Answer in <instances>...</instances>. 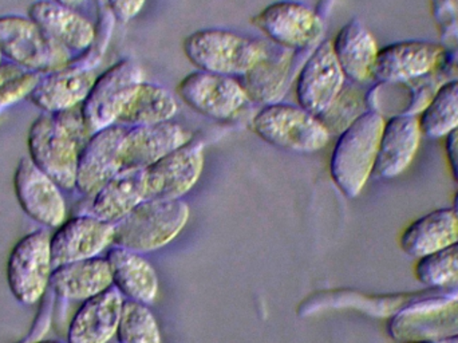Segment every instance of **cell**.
I'll use <instances>...</instances> for the list:
<instances>
[{
	"label": "cell",
	"instance_id": "cell-1",
	"mask_svg": "<svg viewBox=\"0 0 458 343\" xmlns=\"http://www.w3.org/2000/svg\"><path fill=\"white\" fill-rule=\"evenodd\" d=\"M90 137L81 107L61 113H42L30 126V159L62 189L72 191L81 152Z\"/></svg>",
	"mask_w": 458,
	"mask_h": 343
},
{
	"label": "cell",
	"instance_id": "cell-2",
	"mask_svg": "<svg viewBox=\"0 0 458 343\" xmlns=\"http://www.w3.org/2000/svg\"><path fill=\"white\" fill-rule=\"evenodd\" d=\"M384 125L381 113L366 110L339 134L331 153L330 176L344 196H360L373 175Z\"/></svg>",
	"mask_w": 458,
	"mask_h": 343
},
{
	"label": "cell",
	"instance_id": "cell-3",
	"mask_svg": "<svg viewBox=\"0 0 458 343\" xmlns=\"http://www.w3.org/2000/svg\"><path fill=\"white\" fill-rule=\"evenodd\" d=\"M268 42L223 29L198 30L182 43L185 56L198 70L242 77L267 56Z\"/></svg>",
	"mask_w": 458,
	"mask_h": 343
},
{
	"label": "cell",
	"instance_id": "cell-4",
	"mask_svg": "<svg viewBox=\"0 0 458 343\" xmlns=\"http://www.w3.org/2000/svg\"><path fill=\"white\" fill-rule=\"evenodd\" d=\"M190 205L182 199L145 200L115 224L113 245L145 253L168 245L190 220Z\"/></svg>",
	"mask_w": 458,
	"mask_h": 343
},
{
	"label": "cell",
	"instance_id": "cell-5",
	"mask_svg": "<svg viewBox=\"0 0 458 343\" xmlns=\"http://www.w3.org/2000/svg\"><path fill=\"white\" fill-rule=\"evenodd\" d=\"M252 131L267 144L295 153L319 152L331 137L319 117L282 102L264 105L253 117Z\"/></svg>",
	"mask_w": 458,
	"mask_h": 343
},
{
	"label": "cell",
	"instance_id": "cell-6",
	"mask_svg": "<svg viewBox=\"0 0 458 343\" xmlns=\"http://www.w3.org/2000/svg\"><path fill=\"white\" fill-rule=\"evenodd\" d=\"M0 48L5 59L40 75L66 69L74 59L29 16H0Z\"/></svg>",
	"mask_w": 458,
	"mask_h": 343
},
{
	"label": "cell",
	"instance_id": "cell-7",
	"mask_svg": "<svg viewBox=\"0 0 458 343\" xmlns=\"http://www.w3.org/2000/svg\"><path fill=\"white\" fill-rule=\"evenodd\" d=\"M144 82V72L136 61L121 59L97 75L90 93L81 105V113L91 134L115 125L126 105Z\"/></svg>",
	"mask_w": 458,
	"mask_h": 343
},
{
	"label": "cell",
	"instance_id": "cell-8",
	"mask_svg": "<svg viewBox=\"0 0 458 343\" xmlns=\"http://www.w3.org/2000/svg\"><path fill=\"white\" fill-rule=\"evenodd\" d=\"M386 330L398 343H424L456 336L458 299L452 294H433L393 314Z\"/></svg>",
	"mask_w": 458,
	"mask_h": 343
},
{
	"label": "cell",
	"instance_id": "cell-9",
	"mask_svg": "<svg viewBox=\"0 0 458 343\" xmlns=\"http://www.w3.org/2000/svg\"><path fill=\"white\" fill-rule=\"evenodd\" d=\"M50 239L45 229L30 232L13 245L8 256V287L21 304H37L50 286L54 270Z\"/></svg>",
	"mask_w": 458,
	"mask_h": 343
},
{
	"label": "cell",
	"instance_id": "cell-10",
	"mask_svg": "<svg viewBox=\"0 0 458 343\" xmlns=\"http://www.w3.org/2000/svg\"><path fill=\"white\" fill-rule=\"evenodd\" d=\"M250 23L275 45L293 51L312 47L325 31V23L317 11L293 0L267 5L250 19Z\"/></svg>",
	"mask_w": 458,
	"mask_h": 343
},
{
	"label": "cell",
	"instance_id": "cell-11",
	"mask_svg": "<svg viewBox=\"0 0 458 343\" xmlns=\"http://www.w3.org/2000/svg\"><path fill=\"white\" fill-rule=\"evenodd\" d=\"M177 96L199 115L219 121L233 118L250 101L244 86L236 78L203 70L182 78Z\"/></svg>",
	"mask_w": 458,
	"mask_h": 343
},
{
	"label": "cell",
	"instance_id": "cell-12",
	"mask_svg": "<svg viewBox=\"0 0 458 343\" xmlns=\"http://www.w3.org/2000/svg\"><path fill=\"white\" fill-rule=\"evenodd\" d=\"M346 77L336 61L331 40H323L310 53L295 83L299 107L319 117L344 90Z\"/></svg>",
	"mask_w": 458,
	"mask_h": 343
},
{
	"label": "cell",
	"instance_id": "cell-13",
	"mask_svg": "<svg viewBox=\"0 0 458 343\" xmlns=\"http://www.w3.org/2000/svg\"><path fill=\"white\" fill-rule=\"evenodd\" d=\"M204 168V142L191 139L179 150L144 169L147 200L182 199L198 184Z\"/></svg>",
	"mask_w": 458,
	"mask_h": 343
},
{
	"label": "cell",
	"instance_id": "cell-14",
	"mask_svg": "<svg viewBox=\"0 0 458 343\" xmlns=\"http://www.w3.org/2000/svg\"><path fill=\"white\" fill-rule=\"evenodd\" d=\"M13 189L21 210L37 223L58 228L66 220V200L61 186L31 159L19 161L13 173Z\"/></svg>",
	"mask_w": 458,
	"mask_h": 343
},
{
	"label": "cell",
	"instance_id": "cell-15",
	"mask_svg": "<svg viewBox=\"0 0 458 343\" xmlns=\"http://www.w3.org/2000/svg\"><path fill=\"white\" fill-rule=\"evenodd\" d=\"M444 47L428 40H401L379 48L371 80L405 83L429 75L440 64Z\"/></svg>",
	"mask_w": 458,
	"mask_h": 343
},
{
	"label": "cell",
	"instance_id": "cell-16",
	"mask_svg": "<svg viewBox=\"0 0 458 343\" xmlns=\"http://www.w3.org/2000/svg\"><path fill=\"white\" fill-rule=\"evenodd\" d=\"M114 224L94 216L80 215L64 220L51 235L54 267L83 259L96 258L114 243Z\"/></svg>",
	"mask_w": 458,
	"mask_h": 343
},
{
	"label": "cell",
	"instance_id": "cell-17",
	"mask_svg": "<svg viewBox=\"0 0 458 343\" xmlns=\"http://www.w3.org/2000/svg\"><path fill=\"white\" fill-rule=\"evenodd\" d=\"M129 126L115 124L91 134L81 152L75 189L91 197L121 172V147Z\"/></svg>",
	"mask_w": 458,
	"mask_h": 343
},
{
	"label": "cell",
	"instance_id": "cell-18",
	"mask_svg": "<svg viewBox=\"0 0 458 343\" xmlns=\"http://www.w3.org/2000/svg\"><path fill=\"white\" fill-rule=\"evenodd\" d=\"M191 139L192 134L174 121L131 126L121 147V171L148 168Z\"/></svg>",
	"mask_w": 458,
	"mask_h": 343
},
{
	"label": "cell",
	"instance_id": "cell-19",
	"mask_svg": "<svg viewBox=\"0 0 458 343\" xmlns=\"http://www.w3.org/2000/svg\"><path fill=\"white\" fill-rule=\"evenodd\" d=\"M29 18L72 56L86 53L96 43L93 23L75 8L56 0L32 3L29 7Z\"/></svg>",
	"mask_w": 458,
	"mask_h": 343
},
{
	"label": "cell",
	"instance_id": "cell-20",
	"mask_svg": "<svg viewBox=\"0 0 458 343\" xmlns=\"http://www.w3.org/2000/svg\"><path fill=\"white\" fill-rule=\"evenodd\" d=\"M123 302L114 286L83 301L70 321L67 343H110L117 336Z\"/></svg>",
	"mask_w": 458,
	"mask_h": 343
},
{
	"label": "cell",
	"instance_id": "cell-21",
	"mask_svg": "<svg viewBox=\"0 0 458 343\" xmlns=\"http://www.w3.org/2000/svg\"><path fill=\"white\" fill-rule=\"evenodd\" d=\"M421 139L417 116L403 113L385 120L374 173L381 178L403 175L413 163Z\"/></svg>",
	"mask_w": 458,
	"mask_h": 343
},
{
	"label": "cell",
	"instance_id": "cell-22",
	"mask_svg": "<svg viewBox=\"0 0 458 343\" xmlns=\"http://www.w3.org/2000/svg\"><path fill=\"white\" fill-rule=\"evenodd\" d=\"M96 80L94 70L72 64L59 72L40 75L29 99L42 113L66 112L83 104Z\"/></svg>",
	"mask_w": 458,
	"mask_h": 343
},
{
	"label": "cell",
	"instance_id": "cell-23",
	"mask_svg": "<svg viewBox=\"0 0 458 343\" xmlns=\"http://www.w3.org/2000/svg\"><path fill=\"white\" fill-rule=\"evenodd\" d=\"M105 258L109 262L113 286L123 298L147 306L155 304L160 282L155 266L142 253L112 245Z\"/></svg>",
	"mask_w": 458,
	"mask_h": 343
},
{
	"label": "cell",
	"instance_id": "cell-24",
	"mask_svg": "<svg viewBox=\"0 0 458 343\" xmlns=\"http://www.w3.org/2000/svg\"><path fill=\"white\" fill-rule=\"evenodd\" d=\"M295 51L269 43L267 56L259 61L240 82L250 101L259 105L280 102L290 86Z\"/></svg>",
	"mask_w": 458,
	"mask_h": 343
},
{
	"label": "cell",
	"instance_id": "cell-25",
	"mask_svg": "<svg viewBox=\"0 0 458 343\" xmlns=\"http://www.w3.org/2000/svg\"><path fill=\"white\" fill-rule=\"evenodd\" d=\"M112 286L109 262L101 256L54 267L50 279L51 290L66 301H88Z\"/></svg>",
	"mask_w": 458,
	"mask_h": 343
},
{
	"label": "cell",
	"instance_id": "cell-26",
	"mask_svg": "<svg viewBox=\"0 0 458 343\" xmlns=\"http://www.w3.org/2000/svg\"><path fill=\"white\" fill-rule=\"evenodd\" d=\"M145 200L144 169L121 171L91 196L89 215L115 226Z\"/></svg>",
	"mask_w": 458,
	"mask_h": 343
},
{
	"label": "cell",
	"instance_id": "cell-27",
	"mask_svg": "<svg viewBox=\"0 0 458 343\" xmlns=\"http://www.w3.org/2000/svg\"><path fill=\"white\" fill-rule=\"evenodd\" d=\"M458 242V223L452 208L425 213L405 227L400 247L406 255L421 259Z\"/></svg>",
	"mask_w": 458,
	"mask_h": 343
},
{
	"label": "cell",
	"instance_id": "cell-28",
	"mask_svg": "<svg viewBox=\"0 0 458 343\" xmlns=\"http://www.w3.org/2000/svg\"><path fill=\"white\" fill-rule=\"evenodd\" d=\"M331 43L346 80L354 83L371 80L379 48L376 38L366 29L365 24L357 19L347 21Z\"/></svg>",
	"mask_w": 458,
	"mask_h": 343
},
{
	"label": "cell",
	"instance_id": "cell-29",
	"mask_svg": "<svg viewBox=\"0 0 458 343\" xmlns=\"http://www.w3.org/2000/svg\"><path fill=\"white\" fill-rule=\"evenodd\" d=\"M177 112L179 104L172 91L144 81L126 105L118 124L131 128L166 123L174 120Z\"/></svg>",
	"mask_w": 458,
	"mask_h": 343
},
{
	"label": "cell",
	"instance_id": "cell-30",
	"mask_svg": "<svg viewBox=\"0 0 458 343\" xmlns=\"http://www.w3.org/2000/svg\"><path fill=\"white\" fill-rule=\"evenodd\" d=\"M422 136L430 140L445 139L458 129V80L438 86L419 117Z\"/></svg>",
	"mask_w": 458,
	"mask_h": 343
},
{
	"label": "cell",
	"instance_id": "cell-31",
	"mask_svg": "<svg viewBox=\"0 0 458 343\" xmlns=\"http://www.w3.org/2000/svg\"><path fill=\"white\" fill-rule=\"evenodd\" d=\"M414 277L428 288L458 287V242L417 259Z\"/></svg>",
	"mask_w": 458,
	"mask_h": 343
},
{
	"label": "cell",
	"instance_id": "cell-32",
	"mask_svg": "<svg viewBox=\"0 0 458 343\" xmlns=\"http://www.w3.org/2000/svg\"><path fill=\"white\" fill-rule=\"evenodd\" d=\"M118 343H163L157 318L147 304L123 302V314L117 330Z\"/></svg>",
	"mask_w": 458,
	"mask_h": 343
},
{
	"label": "cell",
	"instance_id": "cell-33",
	"mask_svg": "<svg viewBox=\"0 0 458 343\" xmlns=\"http://www.w3.org/2000/svg\"><path fill=\"white\" fill-rule=\"evenodd\" d=\"M363 107H365V99L360 96V91L344 86L333 105L320 115L319 118L330 134L339 136L344 129L349 128L360 115L366 112Z\"/></svg>",
	"mask_w": 458,
	"mask_h": 343
},
{
	"label": "cell",
	"instance_id": "cell-34",
	"mask_svg": "<svg viewBox=\"0 0 458 343\" xmlns=\"http://www.w3.org/2000/svg\"><path fill=\"white\" fill-rule=\"evenodd\" d=\"M40 74L23 69L13 62H3L0 66V109L31 96Z\"/></svg>",
	"mask_w": 458,
	"mask_h": 343
},
{
	"label": "cell",
	"instance_id": "cell-35",
	"mask_svg": "<svg viewBox=\"0 0 458 343\" xmlns=\"http://www.w3.org/2000/svg\"><path fill=\"white\" fill-rule=\"evenodd\" d=\"M145 2L147 0H107V4L114 18L126 23L141 13Z\"/></svg>",
	"mask_w": 458,
	"mask_h": 343
},
{
	"label": "cell",
	"instance_id": "cell-36",
	"mask_svg": "<svg viewBox=\"0 0 458 343\" xmlns=\"http://www.w3.org/2000/svg\"><path fill=\"white\" fill-rule=\"evenodd\" d=\"M444 150H445L449 169L458 184V129L444 139Z\"/></svg>",
	"mask_w": 458,
	"mask_h": 343
},
{
	"label": "cell",
	"instance_id": "cell-37",
	"mask_svg": "<svg viewBox=\"0 0 458 343\" xmlns=\"http://www.w3.org/2000/svg\"><path fill=\"white\" fill-rule=\"evenodd\" d=\"M56 2L62 3V4L69 5V7L75 8L77 5L82 4L85 0H56Z\"/></svg>",
	"mask_w": 458,
	"mask_h": 343
},
{
	"label": "cell",
	"instance_id": "cell-38",
	"mask_svg": "<svg viewBox=\"0 0 458 343\" xmlns=\"http://www.w3.org/2000/svg\"><path fill=\"white\" fill-rule=\"evenodd\" d=\"M424 343H458V334H456V336L446 337V339H437V341H430Z\"/></svg>",
	"mask_w": 458,
	"mask_h": 343
},
{
	"label": "cell",
	"instance_id": "cell-39",
	"mask_svg": "<svg viewBox=\"0 0 458 343\" xmlns=\"http://www.w3.org/2000/svg\"><path fill=\"white\" fill-rule=\"evenodd\" d=\"M452 210H454V215H456L457 223H458V191L454 197V204H452Z\"/></svg>",
	"mask_w": 458,
	"mask_h": 343
},
{
	"label": "cell",
	"instance_id": "cell-40",
	"mask_svg": "<svg viewBox=\"0 0 458 343\" xmlns=\"http://www.w3.org/2000/svg\"><path fill=\"white\" fill-rule=\"evenodd\" d=\"M35 343H64V342H61V341H53V339H48V341H38V342H35ZM67 343V342H66Z\"/></svg>",
	"mask_w": 458,
	"mask_h": 343
},
{
	"label": "cell",
	"instance_id": "cell-41",
	"mask_svg": "<svg viewBox=\"0 0 458 343\" xmlns=\"http://www.w3.org/2000/svg\"><path fill=\"white\" fill-rule=\"evenodd\" d=\"M3 58H4V56H3L2 48H0V66H2V64H3Z\"/></svg>",
	"mask_w": 458,
	"mask_h": 343
},
{
	"label": "cell",
	"instance_id": "cell-42",
	"mask_svg": "<svg viewBox=\"0 0 458 343\" xmlns=\"http://www.w3.org/2000/svg\"><path fill=\"white\" fill-rule=\"evenodd\" d=\"M0 110H2V109H0Z\"/></svg>",
	"mask_w": 458,
	"mask_h": 343
}]
</instances>
